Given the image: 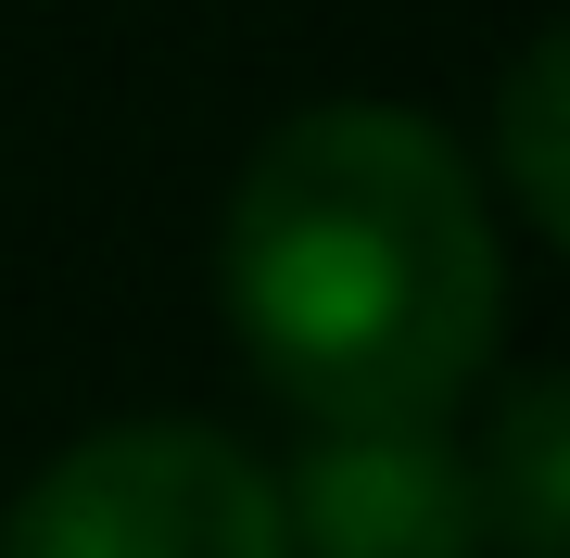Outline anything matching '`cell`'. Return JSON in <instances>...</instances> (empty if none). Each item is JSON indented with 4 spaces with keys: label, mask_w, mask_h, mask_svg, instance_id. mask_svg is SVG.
I'll list each match as a JSON object with an SVG mask.
<instances>
[{
    "label": "cell",
    "mask_w": 570,
    "mask_h": 558,
    "mask_svg": "<svg viewBox=\"0 0 570 558\" xmlns=\"http://www.w3.org/2000/svg\"><path fill=\"white\" fill-rule=\"evenodd\" d=\"M216 292L254 381L317 432L444 419L494 369L508 242L482 166L406 102H305L266 127L216 228Z\"/></svg>",
    "instance_id": "6da1fadb"
},
{
    "label": "cell",
    "mask_w": 570,
    "mask_h": 558,
    "mask_svg": "<svg viewBox=\"0 0 570 558\" xmlns=\"http://www.w3.org/2000/svg\"><path fill=\"white\" fill-rule=\"evenodd\" d=\"M0 558H279V470L204 419H115L0 508Z\"/></svg>",
    "instance_id": "7a4b0ae2"
},
{
    "label": "cell",
    "mask_w": 570,
    "mask_h": 558,
    "mask_svg": "<svg viewBox=\"0 0 570 558\" xmlns=\"http://www.w3.org/2000/svg\"><path fill=\"white\" fill-rule=\"evenodd\" d=\"M279 558H494L469 444L444 419L393 432H317L279 470Z\"/></svg>",
    "instance_id": "3957f363"
},
{
    "label": "cell",
    "mask_w": 570,
    "mask_h": 558,
    "mask_svg": "<svg viewBox=\"0 0 570 558\" xmlns=\"http://www.w3.org/2000/svg\"><path fill=\"white\" fill-rule=\"evenodd\" d=\"M469 496H482L494 558H570V381L520 369L494 393L482 444H469Z\"/></svg>",
    "instance_id": "277c9868"
},
{
    "label": "cell",
    "mask_w": 570,
    "mask_h": 558,
    "mask_svg": "<svg viewBox=\"0 0 570 558\" xmlns=\"http://www.w3.org/2000/svg\"><path fill=\"white\" fill-rule=\"evenodd\" d=\"M558 102H570V39H520L508 89H494V178L532 242H570V153H558Z\"/></svg>",
    "instance_id": "5b68a950"
}]
</instances>
